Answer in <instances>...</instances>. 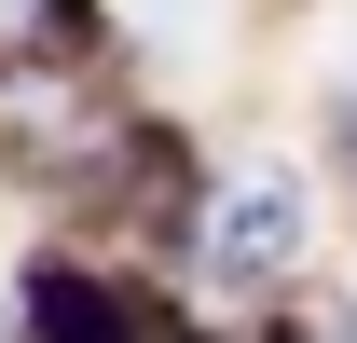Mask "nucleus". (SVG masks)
I'll list each match as a JSON object with an SVG mask.
<instances>
[{
  "instance_id": "obj_1",
  "label": "nucleus",
  "mask_w": 357,
  "mask_h": 343,
  "mask_svg": "<svg viewBox=\"0 0 357 343\" xmlns=\"http://www.w3.org/2000/svg\"><path fill=\"white\" fill-rule=\"evenodd\" d=\"M316 261H330V192L303 151H206L192 220H178V275L220 316H275L316 289Z\"/></svg>"
},
{
  "instance_id": "obj_2",
  "label": "nucleus",
  "mask_w": 357,
  "mask_h": 343,
  "mask_svg": "<svg viewBox=\"0 0 357 343\" xmlns=\"http://www.w3.org/2000/svg\"><path fill=\"white\" fill-rule=\"evenodd\" d=\"M316 151L357 192V0H344V28H330V55H316Z\"/></svg>"
},
{
  "instance_id": "obj_3",
  "label": "nucleus",
  "mask_w": 357,
  "mask_h": 343,
  "mask_svg": "<svg viewBox=\"0 0 357 343\" xmlns=\"http://www.w3.org/2000/svg\"><path fill=\"white\" fill-rule=\"evenodd\" d=\"M110 343H206V330H192L178 302H151V289H124V330H110Z\"/></svg>"
},
{
  "instance_id": "obj_4",
  "label": "nucleus",
  "mask_w": 357,
  "mask_h": 343,
  "mask_svg": "<svg viewBox=\"0 0 357 343\" xmlns=\"http://www.w3.org/2000/svg\"><path fill=\"white\" fill-rule=\"evenodd\" d=\"M344 343H357V289H344Z\"/></svg>"
}]
</instances>
